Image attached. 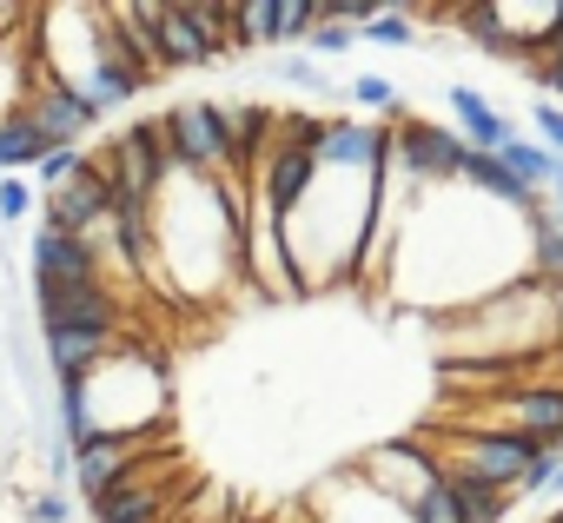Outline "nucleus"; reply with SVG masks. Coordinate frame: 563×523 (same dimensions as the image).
<instances>
[{
  "label": "nucleus",
  "instance_id": "1",
  "mask_svg": "<svg viewBox=\"0 0 563 523\" xmlns=\"http://www.w3.org/2000/svg\"><path fill=\"white\" fill-rule=\"evenodd\" d=\"M166 120V146L173 166L192 179H225V126H219V100H179L159 113Z\"/></svg>",
  "mask_w": 563,
  "mask_h": 523
},
{
  "label": "nucleus",
  "instance_id": "2",
  "mask_svg": "<svg viewBox=\"0 0 563 523\" xmlns=\"http://www.w3.org/2000/svg\"><path fill=\"white\" fill-rule=\"evenodd\" d=\"M41 225L74 232V238H107V225H113V186H107V173L93 166V153H87V166H80L67 186L41 192Z\"/></svg>",
  "mask_w": 563,
  "mask_h": 523
},
{
  "label": "nucleus",
  "instance_id": "3",
  "mask_svg": "<svg viewBox=\"0 0 563 523\" xmlns=\"http://www.w3.org/2000/svg\"><path fill=\"white\" fill-rule=\"evenodd\" d=\"M464 133H451V126H431V120H398V159H391V173H405L411 186H457V173H464Z\"/></svg>",
  "mask_w": 563,
  "mask_h": 523
},
{
  "label": "nucleus",
  "instance_id": "4",
  "mask_svg": "<svg viewBox=\"0 0 563 523\" xmlns=\"http://www.w3.org/2000/svg\"><path fill=\"white\" fill-rule=\"evenodd\" d=\"M225 54V8L219 0H192V8H166L159 21V67L166 74H186V67H206Z\"/></svg>",
  "mask_w": 563,
  "mask_h": 523
},
{
  "label": "nucleus",
  "instance_id": "5",
  "mask_svg": "<svg viewBox=\"0 0 563 523\" xmlns=\"http://www.w3.org/2000/svg\"><path fill=\"white\" fill-rule=\"evenodd\" d=\"M34 312L41 332L54 325H80V332H120L126 325V299L100 279V286H34Z\"/></svg>",
  "mask_w": 563,
  "mask_h": 523
},
{
  "label": "nucleus",
  "instance_id": "6",
  "mask_svg": "<svg viewBox=\"0 0 563 523\" xmlns=\"http://www.w3.org/2000/svg\"><path fill=\"white\" fill-rule=\"evenodd\" d=\"M27 266H34V286H100L107 279L100 245L93 238H74V232H54V225L34 232Z\"/></svg>",
  "mask_w": 563,
  "mask_h": 523
},
{
  "label": "nucleus",
  "instance_id": "7",
  "mask_svg": "<svg viewBox=\"0 0 563 523\" xmlns=\"http://www.w3.org/2000/svg\"><path fill=\"white\" fill-rule=\"evenodd\" d=\"M27 120L41 126V140L47 146H87V133L107 120L93 100H80L74 87H60V80H41L34 87V100H27Z\"/></svg>",
  "mask_w": 563,
  "mask_h": 523
},
{
  "label": "nucleus",
  "instance_id": "8",
  "mask_svg": "<svg viewBox=\"0 0 563 523\" xmlns=\"http://www.w3.org/2000/svg\"><path fill=\"white\" fill-rule=\"evenodd\" d=\"M41 345H47V371H54V385H87L113 352H120V332H80V325H54V332H41Z\"/></svg>",
  "mask_w": 563,
  "mask_h": 523
},
{
  "label": "nucleus",
  "instance_id": "9",
  "mask_svg": "<svg viewBox=\"0 0 563 523\" xmlns=\"http://www.w3.org/2000/svg\"><path fill=\"white\" fill-rule=\"evenodd\" d=\"M140 470V437H93L87 450H74V490L87 497V510L113 490V483H126Z\"/></svg>",
  "mask_w": 563,
  "mask_h": 523
},
{
  "label": "nucleus",
  "instance_id": "10",
  "mask_svg": "<svg viewBox=\"0 0 563 523\" xmlns=\"http://www.w3.org/2000/svg\"><path fill=\"white\" fill-rule=\"evenodd\" d=\"M504 404H510V411H504L497 431H523V437L563 450V385H523V391H510Z\"/></svg>",
  "mask_w": 563,
  "mask_h": 523
},
{
  "label": "nucleus",
  "instance_id": "11",
  "mask_svg": "<svg viewBox=\"0 0 563 523\" xmlns=\"http://www.w3.org/2000/svg\"><path fill=\"white\" fill-rule=\"evenodd\" d=\"M444 100H451V113H457V133H464V146H477V153H497L517 126L477 93V87H444Z\"/></svg>",
  "mask_w": 563,
  "mask_h": 523
},
{
  "label": "nucleus",
  "instance_id": "12",
  "mask_svg": "<svg viewBox=\"0 0 563 523\" xmlns=\"http://www.w3.org/2000/svg\"><path fill=\"white\" fill-rule=\"evenodd\" d=\"M497 159H504L523 186H537V192H556V186H563V159L543 153V140H517V133H510V140L497 146Z\"/></svg>",
  "mask_w": 563,
  "mask_h": 523
},
{
  "label": "nucleus",
  "instance_id": "13",
  "mask_svg": "<svg viewBox=\"0 0 563 523\" xmlns=\"http://www.w3.org/2000/svg\"><path fill=\"white\" fill-rule=\"evenodd\" d=\"M133 516H166V490L140 483V470L126 483H113L100 503H93V523H133Z\"/></svg>",
  "mask_w": 563,
  "mask_h": 523
},
{
  "label": "nucleus",
  "instance_id": "14",
  "mask_svg": "<svg viewBox=\"0 0 563 523\" xmlns=\"http://www.w3.org/2000/svg\"><path fill=\"white\" fill-rule=\"evenodd\" d=\"M444 490L457 497V523H504V510H510V490L464 477V470H444Z\"/></svg>",
  "mask_w": 563,
  "mask_h": 523
},
{
  "label": "nucleus",
  "instance_id": "15",
  "mask_svg": "<svg viewBox=\"0 0 563 523\" xmlns=\"http://www.w3.org/2000/svg\"><path fill=\"white\" fill-rule=\"evenodd\" d=\"M523 225H530V279L556 286L563 279V219L550 205H537V212H523Z\"/></svg>",
  "mask_w": 563,
  "mask_h": 523
},
{
  "label": "nucleus",
  "instance_id": "16",
  "mask_svg": "<svg viewBox=\"0 0 563 523\" xmlns=\"http://www.w3.org/2000/svg\"><path fill=\"white\" fill-rule=\"evenodd\" d=\"M47 153H54V146L41 140V126L27 120V107L0 120V179H8V173H27V166H41Z\"/></svg>",
  "mask_w": 563,
  "mask_h": 523
},
{
  "label": "nucleus",
  "instance_id": "17",
  "mask_svg": "<svg viewBox=\"0 0 563 523\" xmlns=\"http://www.w3.org/2000/svg\"><path fill=\"white\" fill-rule=\"evenodd\" d=\"M457 27L484 47V54H497V60H517V41L504 34V14H497V0H464L457 8Z\"/></svg>",
  "mask_w": 563,
  "mask_h": 523
},
{
  "label": "nucleus",
  "instance_id": "18",
  "mask_svg": "<svg viewBox=\"0 0 563 523\" xmlns=\"http://www.w3.org/2000/svg\"><path fill=\"white\" fill-rule=\"evenodd\" d=\"M319 27V0H278V27H272V47H306Z\"/></svg>",
  "mask_w": 563,
  "mask_h": 523
},
{
  "label": "nucleus",
  "instance_id": "19",
  "mask_svg": "<svg viewBox=\"0 0 563 523\" xmlns=\"http://www.w3.org/2000/svg\"><path fill=\"white\" fill-rule=\"evenodd\" d=\"M352 100L358 107H372V113H391V120H411V107H405V93L385 80V74H358L352 80Z\"/></svg>",
  "mask_w": 563,
  "mask_h": 523
},
{
  "label": "nucleus",
  "instance_id": "20",
  "mask_svg": "<svg viewBox=\"0 0 563 523\" xmlns=\"http://www.w3.org/2000/svg\"><path fill=\"white\" fill-rule=\"evenodd\" d=\"M80 166H87V146H54V153L34 166V179H41V192H54V186H67Z\"/></svg>",
  "mask_w": 563,
  "mask_h": 523
},
{
  "label": "nucleus",
  "instance_id": "21",
  "mask_svg": "<svg viewBox=\"0 0 563 523\" xmlns=\"http://www.w3.org/2000/svg\"><path fill=\"white\" fill-rule=\"evenodd\" d=\"M358 41H378V47H418V21H411V14H378Z\"/></svg>",
  "mask_w": 563,
  "mask_h": 523
},
{
  "label": "nucleus",
  "instance_id": "22",
  "mask_svg": "<svg viewBox=\"0 0 563 523\" xmlns=\"http://www.w3.org/2000/svg\"><path fill=\"white\" fill-rule=\"evenodd\" d=\"M27 212H34V186H27L21 173H8V179H0V219L14 225V219H27Z\"/></svg>",
  "mask_w": 563,
  "mask_h": 523
},
{
  "label": "nucleus",
  "instance_id": "23",
  "mask_svg": "<svg viewBox=\"0 0 563 523\" xmlns=\"http://www.w3.org/2000/svg\"><path fill=\"white\" fill-rule=\"evenodd\" d=\"M530 120H537V133H543V153H556V159H563V107H556V100H537V107H530Z\"/></svg>",
  "mask_w": 563,
  "mask_h": 523
},
{
  "label": "nucleus",
  "instance_id": "24",
  "mask_svg": "<svg viewBox=\"0 0 563 523\" xmlns=\"http://www.w3.org/2000/svg\"><path fill=\"white\" fill-rule=\"evenodd\" d=\"M278 80H286V87H299V93H319V87H325V74H319L306 54H286V60H278Z\"/></svg>",
  "mask_w": 563,
  "mask_h": 523
},
{
  "label": "nucleus",
  "instance_id": "25",
  "mask_svg": "<svg viewBox=\"0 0 563 523\" xmlns=\"http://www.w3.org/2000/svg\"><path fill=\"white\" fill-rule=\"evenodd\" d=\"M352 41H358V34H352V27H339V21H319V27H312V41H306V47H312V54H325V60H332V54H352Z\"/></svg>",
  "mask_w": 563,
  "mask_h": 523
},
{
  "label": "nucleus",
  "instance_id": "26",
  "mask_svg": "<svg viewBox=\"0 0 563 523\" xmlns=\"http://www.w3.org/2000/svg\"><path fill=\"white\" fill-rule=\"evenodd\" d=\"M27 516H34V523H74V503H67V490H41Z\"/></svg>",
  "mask_w": 563,
  "mask_h": 523
},
{
  "label": "nucleus",
  "instance_id": "27",
  "mask_svg": "<svg viewBox=\"0 0 563 523\" xmlns=\"http://www.w3.org/2000/svg\"><path fill=\"white\" fill-rule=\"evenodd\" d=\"M537 87H550V93L563 100V54H550V60L537 67Z\"/></svg>",
  "mask_w": 563,
  "mask_h": 523
},
{
  "label": "nucleus",
  "instance_id": "28",
  "mask_svg": "<svg viewBox=\"0 0 563 523\" xmlns=\"http://www.w3.org/2000/svg\"><path fill=\"white\" fill-rule=\"evenodd\" d=\"M550 54H563V0L550 8Z\"/></svg>",
  "mask_w": 563,
  "mask_h": 523
},
{
  "label": "nucleus",
  "instance_id": "29",
  "mask_svg": "<svg viewBox=\"0 0 563 523\" xmlns=\"http://www.w3.org/2000/svg\"><path fill=\"white\" fill-rule=\"evenodd\" d=\"M550 325H556V338H563V279L550 286Z\"/></svg>",
  "mask_w": 563,
  "mask_h": 523
},
{
  "label": "nucleus",
  "instance_id": "30",
  "mask_svg": "<svg viewBox=\"0 0 563 523\" xmlns=\"http://www.w3.org/2000/svg\"><path fill=\"white\" fill-rule=\"evenodd\" d=\"M550 497H563V457H556V477H550Z\"/></svg>",
  "mask_w": 563,
  "mask_h": 523
},
{
  "label": "nucleus",
  "instance_id": "31",
  "mask_svg": "<svg viewBox=\"0 0 563 523\" xmlns=\"http://www.w3.org/2000/svg\"><path fill=\"white\" fill-rule=\"evenodd\" d=\"M550 365H556V371H563V338H556V345H550Z\"/></svg>",
  "mask_w": 563,
  "mask_h": 523
},
{
  "label": "nucleus",
  "instance_id": "32",
  "mask_svg": "<svg viewBox=\"0 0 563 523\" xmlns=\"http://www.w3.org/2000/svg\"><path fill=\"white\" fill-rule=\"evenodd\" d=\"M133 523H166V516H133Z\"/></svg>",
  "mask_w": 563,
  "mask_h": 523
}]
</instances>
